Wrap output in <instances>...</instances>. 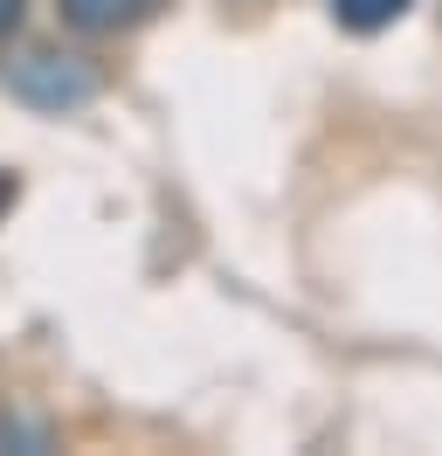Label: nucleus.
<instances>
[{
	"label": "nucleus",
	"mask_w": 442,
	"mask_h": 456,
	"mask_svg": "<svg viewBox=\"0 0 442 456\" xmlns=\"http://www.w3.org/2000/svg\"><path fill=\"white\" fill-rule=\"evenodd\" d=\"M21 7H28V0H0V35L21 28Z\"/></svg>",
	"instance_id": "20e7f679"
},
{
	"label": "nucleus",
	"mask_w": 442,
	"mask_h": 456,
	"mask_svg": "<svg viewBox=\"0 0 442 456\" xmlns=\"http://www.w3.org/2000/svg\"><path fill=\"white\" fill-rule=\"evenodd\" d=\"M7 90L28 97V104H42V111H70V104H90V97H97V77H90L77 56L35 49V56H21L7 69Z\"/></svg>",
	"instance_id": "f257e3e1"
},
{
	"label": "nucleus",
	"mask_w": 442,
	"mask_h": 456,
	"mask_svg": "<svg viewBox=\"0 0 442 456\" xmlns=\"http://www.w3.org/2000/svg\"><path fill=\"white\" fill-rule=\"evenodd\" d=\"M62 7V21L83 35H125L138 21H152L160 14V0H55Z\"/></svg>",
	"instance_id": "f03ea898"
},
{
	"label": "nucleus",
	"mask_w": 442,
	"mask_h": 456,
	"mask_svg": "<svg viewBox=\"0 0 442 456\" xmlns=\"http://www.w3.org/2000/svg\"><path fill=\"white\" fill-rule=\"evenodd\" d=\"M7 200H14V180H7V173H0V215H7Z\"/></svg>",
	"instance_id": "39448f33"
},
{
	"label": "nucleus",
	"mask_w": 442,
	"mask_h": 456,
	"mask_svg": "<svg viewBox=\"0 0 442 456\" xmlns=\"http://www.w3.org/2000/svg\"><path fill=\"white\" fill-rule=\"evenodd\" d=\"M414 0H332V14H339V28H353V35H373L387 28V21H401Z\"/></svg>",
	"instance_id": "7ed1b4c3"
}]
</instances>
